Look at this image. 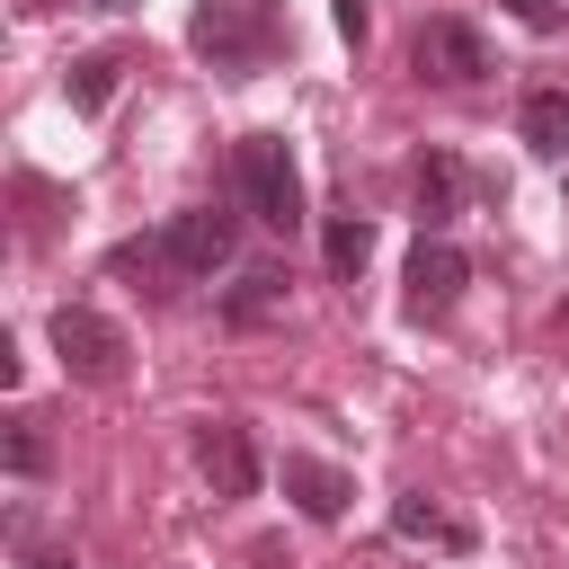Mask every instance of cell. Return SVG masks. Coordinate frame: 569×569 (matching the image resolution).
Returning <instances> with one entry per match:
<instances>
[{
  "label": "cell",
  "mask_w": 569,
  "mask_h": 569,
  "mask_svg": "<svg viewBox=\"0 0 569 569\" xmlns=\"http://www.w3.org/2000/svg\"><path fill=\"white\" fill-rule=\"evenodd\" d=\"M187 44H196L213 71L249 80V71H267V62L284 53V27H276L267 0H204V9L187 18Z\"/></svg>",
  "instance_id": "cell-1"
},
{
  "label": "cell",
  "mask_w": 569,
  "mask_h": 569,
  "mask_svg": "<svg viewBox=\"0 0 569 569\" xmlns=\"http://www.w3.org/2000/svg\"><path fill=\"white\" fill-rule=\"evenodd\" d=\"M231 178H240V196H249V213H258L267 231H302V222H311V213H302V169H293L284 133H240Z\"/></svg>",
  "instance_id": "cell-2"
},
{
  "label": "cell",
  "mask_w": 569,
  "mask_h": 569,
  "mask_svg": "<svg viewBox=\"0 0 569 569\" xmlns=\"http://www.w3.org/2000/svg\"><path fill=\"white\" fill-rule=\"evenodd\" d=\"M44 329H53V356H62V373H71V382H116V373H124V356H133V347H124V329H116L107 311H89V302H53V320H44Z\"/></svg>",
  "instance_id": "cell-3"
},
{
  "label": "cell",
  "mask_w": 569,
  "mask_h": 569,
  "mask_svg": "<svg viewBox=\"0 0 569 569\" xmlns=\"http://www.w3.org/2000/svg\"><path fill=\"white\" fill-rule=\"evenodd\" d=\"M231 249H240V222L231 213H213V204H196V213H169L160 222V267L169 276H213V267H231Z\"/></svg>",
  "instance_id": "cell-4"
},
{
  "label": "cell",
  "mask_w": 569,
  "mask_h": 569,
  "mask_svg": "<svg viewBox=\"0 0 569 569\" xmlns=\"http://www.w3.org/2000/svg\"><path fill=\"white\" fill-rule=\"evenodd\" d=\"M462 284H471V258L427 231V240L409 249V293H400V302H409V320H445V311L462 302Z\"/></svg>",
  "instance_id": "cell-5"
},
{
  "label": "cell",
  "mask_w": 569,
  "mask_h": 569,
  "mask_svg": "<svg viewBox=\"0 0 569 569\" xmlns=\"http://www.w3.org/2000/svg\"><path fill=\"white\" fill-rule=\"evenodd\" d=\"M409 62H418L427 80H445V89H471V80L489 71V44H480V27H462V18H427L418 44H409Z\"/></svg>",
  "instance_id": "cell-6"
},
{
  "label": "cell",
  "mask_w": 569,
  "mask_h": 569,
  "mask_svg": "<svg viewBox=\"0 0 569 569\" xmlns=\"http://www.w3.org/2000/svg\"><path fill=\"white\" fill-rule=\"evenodd\" d=\"M276 480H284V498H293L311 525H338V516H347V498H356V480H347L338 462H320V453H284V462H276Z\"/></svg>",
  "instance_id": "cell-7"
},
{
  "label": "cell",
  "mask_w": 569,
  "mask_h": 569,
  "mask_svg": "<svg viewBox=\"0 0 569 569\" xmlns=\"http://www.w3.org/2000/svg\"><path fill=\"white\" fill-rule=\"evenodd\" d=\"M196 462H204V480H213L222 498H249V489H258V445H249L240 418H213V427L196 436Z\"/></svg>",
  "instance_id": "cell-8"
},
{
  "label": "cell",
  "mask_w": 569,
  "mask_h": 569,
  "mask_svg": "<svg viewBox=\"0 0 569 569\" xmlns=\"http://www.w3.org/2000/svg\"><path fill=\"white\" fill-rule=\"evenodd\" d=\"M516 133H525V151L533 160H569V89H525V107H516Z\"/></svg>",
  "instance_id": "cell-9"
},
{
  "label": "cell",
  "mask_w": 569,
  "mask_h": 569,
  "mask_svg": "<svg viewBox=\"0 0 569 569\" xmlns=\"http://www.w3.org/2000/svg\"><path fill=\"white\" fill-rule=\"evenodd\" d=\"M462 196H471L462 160H453V151H427V160H418V222H427V231H445V222L462 213Z\"/></svg>",
  "instance_id": "cell-10"
},
{
  "label": "cell",
  "mask_w": 569,
  "mask_h": 569,
  "mask_svg": "<svg viewBox=\"0 0 569 569\" xmlns=\"http://www.w3.org/2000/svg\"><path fill=\"white\" fill-rule=\"evenodd\" d=\"M391 533H400V542H445V551H471V525H462V516H445L427 489H409V498L391 507Z\"/></svg>",
  "instance_id": "cell-11"
},
{
  "label": "cell",
  "mask_w": 569,
  "mask_h": 569,
  "mask_svg": "<svg viewBox=\"0 0 569 569\" xmlns=\"http://www.w3.org/2000/svg\"><path fill=\"white\" fill-rule=\"evenodd\" d=\"M116 71H124V53H80V62H71V80H62L71 116H98V107L116 98Z\"/></svg>",
  "instance_id": "cell-12"
},
{
  "label": "cell",
  "mask_w": 569,
  "mask_h": 569,
  "mask_svg": "<svg viewBox=\"0 0 569 569\" xmlns=\"http://www.w3.org/2000/svg\"><path fill=\"white\" fill-rule=\"evenodd\" d=\"M320 258H329V276H365V258H373V222H356V213H329V231H320Z\"/></svg>",
  "instance_id": "cell-13"
},
{
  "label": "cell",
  "mask_w": 569,
  "mask_h": 569,
  "mask_svg": "<svg viewBox=\"0 0 569 569\" xmlns=\"http://www.w3.org/2000/svg\"><path fill=\"white\" fill-rule=\"evenodd\" d=\"M276 302H284V276H276V267H249V276L231 284V302H222V311H231L240 329H258V320H267Z\"/></svg>",
  "instance_id": "cell-14"
},
{
  "label": "cell",
  "mask_w": 569,
  "mask_h": 569,
  "mask_svg": "<svg viewBox=\"0 0 569 569\" xmlns=\"http://www.w3.org/2000/svg\"><path fill=\"white\" fill-rule=\"evenodd\" d=\"M0 453H9V471H18V480H44V462H53V445H44V427H36V418H9Z\"/></svg>",
  "instance_id": "cell-15"
},
{
  "label": "cell",
  "mask_w": 569,
  "mask_h": 569,
  "mask_svg": "<svg viewBox=\"0 0 569 569\" xmlns=\"http://www.w3.org/2000/svg\"><path fill=\"white\" fill-rule=\"evenodd\" d=\"M498 9H507V18H525L533 36H551V27H560V9H551V0H498Z\"/></svg>",
  "instance_id": "cell-16"
},
{
  "label": "cell",
  "mask_w": 569,
  "mask_h": 569,
  "mask_svg": "<svg viewBox=\"0 0 569 569\" xmlns=\"http://www.w3.org/2000/svg\"><path fill=\"white\" fill-rule=\"evenodd\" d=\"M365 27H373V18H365V0H338V36H347V44H365Z\"/></svg>",
  "instance_id": "cell-17"
},
{
  "label": "cell",
  "mask_w": 569,
  "mask_h": 569,
  "mask_svg": "<svg viewBox=\"0 0 569 569\" xmlns=\"http://www.w3.org/2000/svg\"><path fill=\"white\" fill-rule=\"evenodd\" d=\"M36 569H71V560H62V551H36Z\"/></svg>",
  "instance_id": "cell-18"
},
{
  "label": "cell",
  "mask_w": 569,
  "mask_h": 569,
  "mask_svg": "<svg viewBox=\"0 0 569 569\" xmlns=\"http://www.w3.org/2000/svg\"><path fill=\"white\" fill-rule=\"evenodd\" d=\"M80 9H133V0H80Z\"/></svg>",
  "instance_id": "cell-19"
},
{
  "label": "cell",
  "mask_w": 569,
  "mask_h": 569,
  "mask_svg": "<svg viewBox=\"0 0 569 569\" xmlns=\"http://www.w3.org/2000/svg\"><path fill=\"white\" fill-rule=\"evenodd\" d=\"M560 329H569V302H560Z\"/></svg>",
  "instance_id": "cell-20"
}]
</instances>
